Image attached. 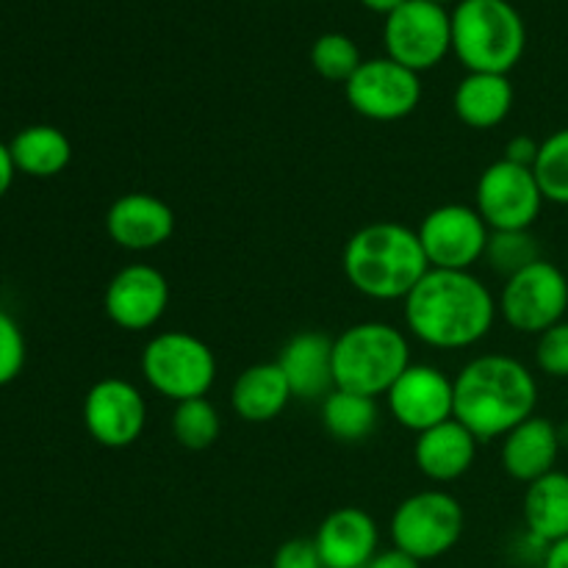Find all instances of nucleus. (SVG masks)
<instances>
[{
  "instance_id": "nucleus-1",
  "label": "nucleus",
  "mask_w": 568,
  "mask_h": 568,
  "mask_svg": "<svg viewBox=\"0 0 568 568\" xmlns=\"http://www.w3.org/2000/svg\"><path fill=\"white\" fill-rule=\"evenodd\" d=\"M410 336L433 349L480 344L497 322V300L471 272L430 270L403 300Z\"/></svg>"
},
{
  "instance_id": "nucleus-2",
  "label": "nucleus",
  "mask_w": 568,
  "mask_h": 568,
  "mask_svg": "<svg viewBox=\"0 0 568 568\" xmlns=\"http://www.w3.org/2000/svg\"><path fill=\"white\" fill-rule=\"evenodd\" d=\"M455 419L477 438H505L536 416V375L510 355L488 353L471 358L455 377Z\"/></svg>"
},
{
  "instance_id": "nucleus-3",
  "label": "nucleus",
  "mask_w": 568,
  "mask_h": 568,
  "mask_svg": "<svg viewBox=\"0 0 568 568\" xmlns=\"http://www.w3.org/2000/svg\"><path fill=\"white\" fill-rule=\"evenodd\" d=\"M342 270L349 286L369 300H405L430 272L419 233L399 222L381 220L358 227L347 239Z\"/></svg>"
},
{
  "instance_id": "nucleus-4",
  "label": "nucleus",
  "mask_w": 568,
  "mask_h": 568,
  "mask_svg": "<svg viewBox=\"0 0 568 568\" xmlns=\"http://www.w3.org/2000/svg\"><path fill=\"white\" fill-rule=\"evenodd\" d=\"M527 48V28L508 0H460L453 11V53L469 72L508 75Z\"/></svg>"
},
{
  "instance_id": "nucleus-5",
  "label": "nucleus",
  "mask_w": 568,
  "mask_h": 568,
  "mask_svg": "<svg viewBox=\"0 0 568 568\" xmlns=\"http://www.w3.org/2000/svg\"><path fill=\"white\" fill-rule=\"evenodd\" d=\"M410 366V344L399 327L388 322H358L333 338V377L336 388L386 397Z\"/></svg>"
},
{
  "instance_id": "nucleus-6",
  "label": "nucleus",
  "mask_w": 568,
  "mask_h": 568,
  "mask_svg": "<svg viewBox=\"0 0 568 568\" xmlns=\"http://www.w3.org/2000/svg\"><path fill=\"white\" fill-rule=\"evenodd\" d=\"M139 366L144 383L172 403L205 397L216 381L214 349L186 331H166L150 338Z\"/></svg>"
},
{
  "instance_id": "nucleus-7",
  "label": "nucleus",
  "mask_w": 568,
  "mask_h": 568,
  "mask_svg": "<svg viewBox=\"0 0 568 568\" xmlns=\"http://www.w3.org/2000/svg\"><path fill=\"white\" fill-rule=\"evenodd\" d=\"M466 516L458 499L442 488L410 494L392 516V541L414 560H436L458 547Z\"/></svg>"
},
{
  "instance_id": "nucleus-8",
  "label": "nucleus",
  "mask_w": 568,
  "mask_h": 568,
  "mask_svg": "<svg viewBox=\"0 0 568 568\" xmlns=\"http://www.w3.org/2000/svg\"><path fill=\"white\" fill-rule=\"evenodd\" d=\"M499 316L516 333L541 336L568 314V277L552 261L538 258L536 264L505 281L497 300Z\"/></svg>"
},
{
  "instance_id": "nucleus-9",
  "label": "nucleus",
  "mask_w": 568,
  "mask_h": 568,
  "mask_svg": "<svg viewBox=\"0 0 568 568\" xmlns=\"http://www.w3.org/2000/svg\"><path fill=\"white\" fill-rule=\"evenodd\" d=\"M386 55L414 72H427L453 53V14L430 0H408L386 17Z\"/></svg>"
},
{
  "instance_id": "nucleus-10",
  "label": "nucleus",
  "mask_w": 568,
  "mask_h": 568,
  "mask_svg": "<svg viewBox=\"0 0 568 568\" xmlns=\"http://www.w3.org/2000/svg\"><path fill=\"white\" fill-rule=\"evenodd\" d=\"M544 203L547 200L530 166L499 159L477 178L475 209L491 231H530Z\"/></svg>"
},
{
  "instance_id": "nucleus-11",
  "label": "nucleus",
  "mask_w": 568,
  "mask_h": 568,
  "mask_svg": "<svg viewBox=\"0 0 568 568\" xmlns=\"http://www.w3.org/2000/svg\"><path fill=\"white\" fill-rule=\"evenodd\" d=\"M344 98L349 109L366 120L399 122L419 109L422 78L388 55L369 59L344 83Z\"/></svg>"
},
{
  "instance_id": "nucleus-12",
  "label": "nucleus",
  "mask_w": 568,
  "mask_h": 568,
  "mask_svg": "<svg viewBox=\"0 0 568 568\" xmlns=\"http://www.w3.org/2000/svg\"><path fill=\"white\" fill-rule=\"evenodd\" d=\"M419 242L430 270L471 272L477 261L486 258L491 227L486 225L475 205L447 203L433 209L419 225Z\"/></svg>"
},
{
  "instance_id": "nucleus-13",
  "label": "nucleus",
  "mask_w": 568,
  "mask_h": 568,
  "mask_svg": "<svg viewBox=\"0 0 568 568\" xmlns=\"http://www.w3.org/2000/svg\"><path fill=\"white\" fill-rule=\"evenodd\" d=\"M148 425V403L125 377H103L83 399V427L105 449H125Z\"/></svg>"
},
{
  "instance_id": "nucleus-14",
  "label": "nucleus",
  "mask_w": 568,
  "mask_h": 568,
  "mask_svg": "<svg viewBox=\"0 0 568 568\" xmlns=\"http://www.w3.org/2000/svg\"><path fill=\"white\" fill-rule=\"evenodd\" d=\"M170 297L164 272L150 264H128L105 286L103 308L120 331L142 333L164 320Z\"/></svg>"
},
{
  "instance_id": "nucleus-15",
  "label": "nucleus",
  "mask_w": 568,
  "mask_h": 568,
  "mask_svg": "<svg viewBox=\"0 0 568 568\" xmlns=\"http://www.w3.org/2000/svg\"><path fill=\"white\" fill-rule=\"evenodd\" d=\"M394 419L410 433H425L455 419V383L430 364H410L386 394Z\"/></svg>"
},
{
  "instance_id": "nucleus-16",
  "label": "nucleus",
  "mask_w": 568,
  "mask_h": 568,
  "mask_svg": "<svg viewBox=\"0 0 568 568\" xmlns=\"http://www.w3.org/2000/svg\"><path fill=\"white\" fill-rule=\"evenodd\" d=\"M175 225L172 205L148 192L122 194L105 211V233L116 247L128 253H148L161 247L172 239Z\"/></svg>"
},
{
  "instance_id": "nucleus-17",
  "label": "nucleus",
  "mask_w": 568,
  "mask_h": 568,
  "mask_svg": "<svg viewBox=\"0 0 568 568\" xmlns=\"http://www.w3.org/2000/svg\"><path fill=\"white\" fill-rule=\"evenodd\" d=\"M325 568H366L377 555L381 530L364 508H336L322 519L314 536Z\"/></svg>"
},
{
  "instance_id": "nucleus-18",
  "label": "nucleus",
  "mask_w": 568,
  "mask_h": 568,
  "mask_svg": "<svg viewBox=\"0 0 568 568\" xmlns=\"http://www.w3.org/2000/svg\"><path fill=\"white\" fill-rule=\"evenodd\" d=\"M288 388L300 399H325L336 388L333 377V338L322 331H303L283 344L275 361Z\"/></svg>"
},
{
  "instance_id": "nucleus-19",
  "label": "nucleus",
  "mask_w": 568,
  "mask_h": 568,
  "mask_svg": "<svg viewBox=\"0 0 568 568\" xmlns=\"http://www.w3.org/2000/svg\"><path fill=\"white\" fill-rule=\"evenodd\" d=\"M560 444H564V438L552 422L544 419V416H530L503 438L499 460H503L505 475L514 477L516 483H525V486L541 480L544 475L555 471Z\"/></svg>"
},
{
  "instance_id": "nucleus-20",
  "label": "nucleus",
  "mask_w": 568,
  "mask_h": 568,
  "mask_svg": "<svg viewBox=\"0 0 568 568\" xmlns=\"http://www.w3.org/2000/svg\"><path fill=\"white\" fill-rule=\"evenodd\" d=\"M477 444L480 442L458 419L442 422L416 436V469L433 483L460 480L475 466Z\"/></svg>"
},
{
  "instance_id": "nucleus-21",
  "label": "nucleus",
  "mask_w": 568,
  "mask_h": 568,
  "mask_svg": "<svg viewBox=\"0 0 568 568\" xmlns=\"http://www.w3.org/2000/svg\"><path fill=\"white\" fill-rule=\"evenodd\" d=\"M292 388H288L286 375L281 366L272 364H255L247 366L242 375L233 381L231 388V408L247 425H266V422L277 419L292 403Z\"/></svg>"
},
{
  "instance_id": "nucleus-22",
  "label": "nucleus",
  "mask_w": 568,
  "mask_h": 568,
  "mask_svg": "<svg viewBox=\"0 0 568 568\" xmlns=\"http://www.w3.org/2000/svg\"><path fill=\"white\" fill-rule=\"evenodd\" d=\"M510 109H514V83L508 75L469 72L455 87L453 111L466 128L491 131L508 120Z\"/></svg>"
},
{
  "instance_id": "nucleus-23",
  "label": "nucleus",
  "mask_w": 568,
  "mask_h": 568,
  "mask_svg": "<svg viewBox=\"0 0 568 568\" xmlns=\"http://www.w3.org/2000/svg\"><path fill=\"white\" fill-rule=\"evenodd\" d=\"M525 525L538 544L549 547L568 538V475L549 471L525 491Z\"/></svg>"
},
{
  "instance_id": "nucleus-24",
  "label": "nucleus",
  "mask_w": 568,
  "mask_h": 568,
  "mask_svg": "<svg viewBox=\"0 0 568 568\" xmlns=\"http://www.w3.org/2000/svg\"><path fill=\"white\" fill-rule=\"evenodd\" d=\"M17 172L28 178H55L70 166L72 142L55 125H28L14 133L9 142Z\"/></svg>"
},
{
  "instance_id": "nucleus-25",
  "label": "nucleus",
  "mask_w": 568,
  "mask_h": 568,
  "mask_svg": "<svg viewBox=\"0 0 568 568\" xmlns=\"http://www.w3.org/2000/svg\"><path fill=\"white\" fill-rule=\"evenodd\" d=\"M322 427L327 436L342 444H358L375 433L381 410L377 399L364 397V394L347 392V388H333L322 399Z\"/></svg>"
},
{
  "instance_id": "nucleus-26",
  "label": "nucleus",
  "mask_w": 568,
  "mask_h": 568,
  "mask_svg": "<svg viewBox=\"0 0 568 568\" xmlns=\"http://www.w3.org/2000/svg\"><path fill=\"white\" fill-rule=\"evenodd\" d=\"M172 436L189 453H203L214 447L222 433V416L209 397L183 399L172 410Z\"/></svg>"
},
{
  "instance_id": "nucleus-27",
  "label": "nucleus",
  "mask_w": 568,
  "mask_h": 568,
  "mask_svg": "<svg viewBox=\"0 0 568 568\" xmlns=\"http://www.w3.org/2000/svg\"><path fill=\"white\" fill-rule=\"evenodd\" d=\"M532 172L547 203L568 205V128L544 139Z\"/></svg>"
},
{
  "instance_id": "nucleus-28",
  "label": "nucleus",
  "mask_w": 568,
  "mask_h": 568,
  "mask_svg": "<svg viewBox=\"0 0 568 568\" xmlns=\"http://www.w3.org/2000/svg\"><path fill=\"white\" fill-rule=\"evenodd\" d=\"M311 64H314L316 75L325 78L333 83H347L355 75L364 59H361V50L347 33H322L320 39L311 48Z\"/></svg>"
},
{
  "instance_id": "nucleus-29",
  "label": "nucleus",
  "mask_w": 568,
  "mask_h": 568,
  "mask_svg": "<svg viewBox=\"0 0 568 568\" xmlns=\"http://www.w3.org/2000/svg\"><path fill=\"white\" fill-rule=\"evenodd\" d=\"M538 258H541V250H538L536 236L530 231H491L486 261L505 281L525 266L536 264Z\"/></svg>"
},
{
  "instance_id": "nucleus-30",
  "label": "nucleus",
  "mask_w": 568,
  "mask_h": 568,
  "mask_svg": "<svg viewBox=\"0 0 568 568\" xmlns=\"http://www.w3.org/2000/svg\"><path fill=\"white\" fill-rule=\"evenodd\" d=\"M536 364L544 375L566 381L568 377V320L558 322L538 336Z\"/></svg>"
},
{
  "instance_id": "nucleus-31",
  "label": "nucleus",
  "mask_w": 568,
  "mask_h": 568,
  "mask_svg": "<svg viewBox=\"0 0 568 568\" xmlns=\"http://www.w3.org/2000/svg\"><path fill=\"white\" fill-rule=\"evenodd\" d=\"M26 366V336L14 316L0 311V388L14 383Z\"/></svg>"
},
{
  "instance_id": "nucleus-32",
  "label": "nucleus",
  "mask_w": 568,
  "mask_h": 568,
  "mask_svg": "<svg viewBox=\"0 0 568 568\" xmlns=\"http://www.w3.org/2000/svg\"><path fill=\"white\" fill-rule=\"evenodd\" d=\"M270 568H325L314 538H292L281 544Z\"/></svg>"
},
{
  "instance_id": "nucleus-33",
  "label": "nucleus",
  "mask_w": 568,
  "mask_h": 568,
  "mask_svg": "<svg viewBox=\"0 0 568 568\" xmlns=\"http://www.w3.org/2000/svg\"><path fill=\"white\" fill-rule=\"evenodd\" d=\"M538 148H541V142H536V139L530 136H514L508 144H505V161H510V164H519V166H530L536 164L538 159Z\"/></svg>"
},
{
  "instance_id": "nucleus-34",
  "label": "nucleus",
  "mask_w": 568,
  "mask_h": 568,
  "mask_svg": "<svg viewBox=\"0 0 568 568\" xmlns=\"http://www.w3.org/2000/svg\"><path fill=\"white\" fill-rule=\"evenodd\" d=\"M366 568H422V564L410 558V555H405L403 549L394 547L386 549V552H377Z\"/></svg>"
},
{
  "instance_id": "nucleus-35",
  "label": "nucleus",
  "mask_w": 568,
  "mask_h": 568,
  "mask_svg": "<svg viewBox=\"0 0 568 568\" xmlns=\"http://www.w3.org/2000/svg\"><path fill=\"white\" fill-rule=\"evenodd\" d=\"M14 175H17V166H14V159H11L9 144L0 142V200L9 194L11 183H14Z\"/></svg>"
},
{
  "instance_id": "nucleus-36",
  "label": "nucleus",
  "mask_w": 568,
  "mask_h": 568,
  "mask_svg": "<svg viewBox=\"0 0 568 568\" xmlns=\"http://www.w3.org/2000/svg\"><path fill=\"white\" fill-rule=\"evenodd\" d=\"M544 568H568V538L549 544L544 552Z\"/></svg>"
},
{
  "instance_id": "nucleus-37",
  "label": "nucleus",
  "mask_w": 568,
  "mask_h": 568,
  "mask_svg": "<svg viewBox=\"0 0 568 568\" xmlns=\"http://www.w3.org/2000/svg\"><path fill=\"white\" fill-rule=\"evenodd\" d=\"M403 3H408V0H361V6H364V9L375 11V14H383V17H388L392 11H397Z\"/></svg>"
},
{
  "instance_id": "nucleus-38",
  "label": "nucleus",
  "mask_w": 568,
  "mask_h": 568,
  "mask_svg": "<svg viewBox=\"0 0 568 568\" xmlns=\"http://www.w3.org/2000/svg\"><path fill=\"white\" fill-rule=\"evenodd\" d=\"M430 3H438V6H447V3H453V0H430ZM460 3V0H458Z\"/></svg>"
},
{
  "instance_id": "nucleus-39",
  "label": "nucleus",
  "mask_w": 568,
  "mask_h": 568,
  "mask_svg": "<svg viewBox=\"0 0 568 568\" xmlns=\"http://www.w3.org/2000/svg\"><path fill=\"white\" fill-rule=\"evenodd\" d=\"M244 568H261V566H244Z\"/></svg>"
}]
</instances>
